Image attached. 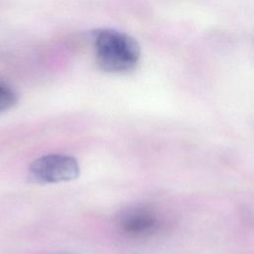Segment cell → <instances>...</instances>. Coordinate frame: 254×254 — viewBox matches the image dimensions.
Instances as JSON below:
<instances>
[{"instance_id": "cell-1", "label": "cell", "mask_w": 254, "mask_h": 254, "mask_svg": "<svg viewBox=\"0 0 254 254\" xmlns=\"http://www.w3.org/2000/svg\"><path fill=\"white\" fill-rule=\"evenodd\" d=\"M96 64L106 72L122 73L132 70L140 59L139 44L131 36L110 29L94 34Z\"/></svg>"}, {"instance_id": "cell-2", "label": "cell", "mask_w": 254, "mask_h": 254, "mask_svg": "<svg viewBox=\"0 0 254 254\" xmlns=\"http://www.w3.org/2000/svg\"><path fill=\"white\" fill-rule=\"evenodd\" d=\"M30 177L39 184L69 182L79 175L75 158L65 154H49L37 158L29 166Z\"/></svg>"}, {"instance_id": "cell-3", "label": "cell", "mask_w": 254, "mask_h": 254, "mask_svg": "<svg viewBox=\"0 0 254 254\" xmlns=\"http://www.w3.org/2000/svg\"><path fill=\"white\" fill-rule=\"evenodd\" d=\"M157 217L152 210L143 206L124 210L118 218L120 231L128 237H142L152 233L157 227Z\"/></svg>"}, {"instance_id": "cell-4", "label": "cell", "mask_w": 254, "mask_h": 254, "mask_svg": "<svg viewBox=\"0 0 254 254\" xmlns=\"http://www.w3.org/2000/svg\"><path fill=\"white\" fill-rule=\"evenodd\" d=\"M17 100L18 97L14 89L8 84L0 81V113L14 107Z\"/></svg>"}]
</instances>
